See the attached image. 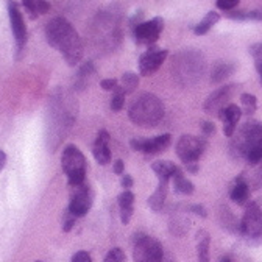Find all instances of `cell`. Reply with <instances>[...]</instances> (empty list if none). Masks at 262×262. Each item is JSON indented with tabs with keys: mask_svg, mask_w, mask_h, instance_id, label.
I'll return each mask as SVG.
<instances>
[{
	"mask_svg": "<svg viewBox=\"0 0 262 262\" xmlns=\"http://www.w3.org/2000/svg\"><path fill=\"white\" fill-rule=\"evenodd\" d=\"M77 119V100L64 91L52 95L47 122V148L55 151L69 135Z\"/></svg>",
	"mask_w": 262,
	"mask_h": 262,
	"instance_id": "1",
	"label": "cell"
},
{
	"mask_svg": "<svg viewBox=\"0 0 262 262\" xmlns=\"http://www.w3.org/2000/svg\"><path fill=\"white\" fill-rule=\"evenodd\" d=\"M46 39L50 47L61 52L69 66H77L83 58V42L74 25L66 17H55L46 25Z\"/></svg>",
	"mask_w": 262,
	"mask_h": 262,
	"instance_id": "2",
	"label": "cell"
},
{
	"mask_svg": "<svg viewBox=\"0 0 262 262\" xmlns=\"http://www.w3.org/2000/svg\"><path fill=\"white\" fill-rule=\"evenodd\" d=\"M170 71L181 86H193L205 75L206 59L199 50H181L172 58Z\"/></svg>",
	"mask_w": 262,
	"mask_h": 262,
	"instance_id": "3",
	"label": "cell"
},
{
	"mask_svg": "<svg viewBox=\"0 0 262 262\" xmlns=\"http://www.w3.org/2000/svg\"><path fill=\"white\" fill-rule=\"evenodd\" d=\"M128 116L135 125L153 128L164 119V105L155 94L142 92L131 102Z\"/></svg>",
	"mask_w": 262,
	"mask_h": 262,
	"instance_id": "4",
	"label": "cell"
},
{
	"mask_svg": "<svg viewBox=\"0 0 262 262\" xmlns=\"http://www.w3.org/2000/svg\"><path fill=\"white\" fill-rule=\"evenodd\" d=\"M61 167L71 187H77L86 181V159L75 145H68L62 150Z\"/></svg>",
	"mask_w": 262,
	"mask_h": 262,
	"instance_id": "5",
	"label": "cell"
},
{
	"mask_svg": "<svg viewBox=\"0 0 262 262\" xmlns=\"http://www.w3.org/2000/svg\"><path fill=\"white\" fill-rule=\"evenodd\" d=\"M262 139V123L257 120H248L231 141V153L239 158L245 156L247 151Z\"/></svg>",
	"mask_w": 262,
	"mask_h": 262,
	"instance_id": "6",
	"label": "cell"
},
{
	"mask_svg": "<svg viewBox=\"0 0 262 262\" xmlns=\"http://www.w3.org/2000/svg\"><path fill=\"white\" fill-rule=\"evenodd\" d=\"M133 257L135 262H162V245L155 237L139 234L135 241Z\"/></svg>",
	"mask_w": 262,
	"mask_h": 262,
	"instance_id": "7",
	"label": "cell"
},
{
	"mask_svg": "<svg viewBox=\"0 0 262 262\" xmlns=\"http://www.w3.org/2000/svg\"><path fill=\"white\" fill-rule=\"evenodd\" d=\"M205 150H206V141L203 138L184 135L177 142V155L184 164L196 162Z\"/></svg>",
	"mask_w": 262,
	"mask_h": 262,
	"instance_id": "8",
	"label": "cell"
},
{
	"mask_svg": "<svg viewBox=\"0 0 262 262\" xmlns=\"http://www.w3.org/2000/svg\"><path fill=\"white\" fill-rule=\"evenodd\" d=\"M164 30V19L162 17H153L151 20L141 22L133 28L135 41L139 46H155V42L159 39L161 33Z\"/></svg>",
	"mask_w": 262,
	"mask_h": 262,
	"instance_id": "9",
	"label": "cell"
},
{
	"mask_svg": "<svg viewBox=\"0 0 262 262\" xmlns=\"http://www.w3.org/2000/svg\"><path fill=\"white\" fill-rule=\"evenodd\" d=\"M239 86L237 84H225L222 88H219L217 91H214L205 102V113L211 114V116H219L220 111L223 108H226L228 102L231 100L233 95L237 92Z\"/></svg>",
	"mask_w": 262,
	"mask_h": 262,
	"instance_id": "10",
	"label": "cell"
},
{
	"mask_svg": "<svg viewBox=\"0 0 262 262\" xmlns=\"http://www.w3.org/2000/svg\"><path fill=\"white\" fill-rule=\"evenodd\" d=\"M167 55H169V50H166V49H159L156 46L148 47V50L145 53H142L141 58H139V72H141V75L142 77L153 75L162 66V62L166 61Z\"/></svg>",
	"mask_w": 262,
	"mask_h": 262,
	"instance_id": "11",
	"label": "cell"
},
{
	"mask_svg": "<svg viewBox=\"0 0 262 262\" xmlns=\"http://www.w3.org/2000/svg\"><path fill=\"white\" fill-rule=\"evenodd\" d=\"M8 16H10V25L13 30V35L17 44V49L22 50L28 39V30L22 16V11L19 10V5L14 0H8Z\"/></svg>",
	"mask_w": 262,
	"mask_h": 262,
	"instance_id": "12",
	"label": "cell"
},
{
	"mask_svg": "<svg viewBox=\"0 0 262 262\" xmlns=\"http://www.w3.org/2000/svg\"><path fill=\"white\" fill-rule=\"evenodd\" d=\"M92 190L89 184L84 181L83 184L75 187V192L71 196V205H69V212H72L75 217H83L89 212L92 206Z\"/></svg>",
	"mask_w": 262,
	"mask_h": 262,
	"instance_id": "13",
	"label": "cell"
},
{
	"mask_svg": "<svg viewBox=\"0 0 262 262\" xmlns=\"http://www.w3.org/2000/svg\"><path fill=\"white\" fill-rule=\"evenodd\" d=\"M242 233L250 237H259L262 234V211L256 203H250L241 222Z\"/></svg>",
	"mask_w": 262,
	"mask_h": 262,
	"instance_id": "14",
	"label": "cell"
},
{
	"mask_svg": "<svg viewBox=\"0 0 262 262\" xmlns=\"http://www.w3.org/2000/svg\"><path fill=\"white\" fill-rule=\"evenodd\" d=\"M241 116H242V110L237 105H234V103H229L226 108H223L220 111L219 117L223 122V133H225V136H228V138L234 136L237 123L241 120Z\"/></svg>",
	"mask_w": 262,
	"mask_h": 262,
	"instance_id": "15",
	"label": "cell"
},
{
	"mask_svg": "<svg viewBox=\"0 0 262 262\" xmlns=\"http://www.w3.org/2000/svg\"><path fill=\"white\" fill-rule=\"evenodd\" d=\"M110 142H111V136L106 129H100L98 131L97 141L94 144V158L98 164L102 166H106V164L111 162V148H110Z\"/></svg>",
	"mask_w": 262,
	"mask_h": 262,
	"instance_id": "16",
	"label": "cell"
},
{
	"mask_svg": "<svg viewBox=\"0 0 262 262\" xmlns=\"http://www.w3.org/2000/svg\"><path fill=\"white\" fill-rule=\"evenodd\" d=\"M234 71H236V64L231 61L220 59V61L214 62L212 71H211V83H214V84L223 83L225 80H228L234 74Z\"/></svg>",
	"mask_w": 262,
	"mask_h": 262,
	"instance_id": "17",
	"label": "cell"
},
{
	"mask_svg": "<svg viewBox=\"0 0 262 262\" xmlns=\"http://www.w3.org/2000/svg\"><path fill=\"white\" fill-rule=\"evenodd\" d=\"M133 205H135V193L131 190H125L119 195V208H120V220L123 225L129 223L133 215Z\"/></svg>",
	"mask_w": 262,
	"mask_h": 262,
	"instance_id": "18",
	"label": "cell"
},
{
	"mask_svg": "<svg viewBox=\"0 0 262 262\" xmlns=\"http://www.w3.org/2000/svg\"><path fill=\"white\" fill-rule=\"evenodd\" d=\"M169 181L170 180H159V184H158L156 190L148 199V206L156 212L162 209V205H164V202H166L167 190H169Z\"/></svg>",
	"mask_w": 262,
	"mask_h": 262,
	"instance_id": "19",
	"label": "cell"
},
{
	"mask_svg": "<svg viewBox=\"0 0 262 262\" xmlns=\"http://www.w3.org/2000/svg\"><path fill=\"white\" fill-rule=\"evenodd\" d=\"M170 144V135H161L153 139H144V147L142 151L147 155H156L164 151Z\"/></svg>",
	"mask_w": 262,
	"mask_h": 262,
	"instance_id": "20",
	"label": "cell"
},
{
	"mask_svg": "<svg viewBox=\"0 0 262 262\" xmlns=\"http://www.w3.org/2000/svg\"><path fill=\"white\" fill-rule=\"evenodd\" d=\"M155 175L158 177V180H172L173 173L177 172V166L170 161H156L151 166Z\"/></svg>",
	"mask_w": 262,
	"mask_h": 262,
	"instance_id": "21",
	"label": "cell"
},
{
	"mask_svg": "<svg viewBox=\"0 0 262 262\" xmlns=\"http://www.w3.org/2000/svg\"><path fill=\"white\" fill-rule=\"evenodd\" d=\"M209 245H211V236L206 231H199L196 236V256L200 262H209Z\"/></svg>",
	"mask_w": 262,
	"mask_h": 262,
	"instance_id": "22",
	"label": "cell"
},
{
	"mask_svg": "<svg viewBox=\"0 0 262 262\" xmlns=\"http://www.w3.org/2000/svg\"><path fill=\"white\" fill-rule=\"evenodd\" d=\"M219 20H220V14H219L217 11H209L199 24L195 25V28H193L195 35H196V36H203V35H206V33H208Z\"/></svg>",
	"mask_w": 262,
	"mask_h": 262,
	"instance_id": "23",
	"label": "cell"
},
{
	"mask_svg": "<svg viewBox=\"0 0 262 262\" xmlns=\"http://www.w3.org/2000/svg\"><path fill=\"white\" fill-rule=\"evenodd\" d=\"M94 75H95L94 64H92L91 61L84 62V64L81 66V69L78 71V74H77V78H75V88H77V89H80V91H81V89H84Z\"/></svg>",
	"mask_w": 262,
	"mask_h": 262,
	"instance_id": "24",
	"label": "cell"
},
{
	"mask_svg": "<svg viewBox=\"0 0 262 262\" xmlns=\"http://www.w3.org/2000/svg\"><path fill=\"white\" fill-rule=\"evenodd\" d=\"M228 19L233 20H262V8H256V10H239V11H229L226 13Z\"/></svg>",
	"mask_w": 262,
	"mask_h": 262,
	"instance_id": "25",
	"label": "cell"
},
{
	"mask_svg": "<svg viewBox=\"0 0 262 262\" xmlns=\"http://www.w3.org/2000/svg\"><path fill=\"white\" fill-rule=\"evenodd\" d=\"M172 181H173V187H175V192L178 193H183V195H189L193 192V184L183 175L181 169L178 167L177 172L173 173L172 177Z\"/></svg>",
	"mask_w": 262,
	"mask_h": 262,
	"instance_id": "26",
	"label": "cell"
},
{
	"mask_svg": "<svg viewBox=\"0 0 262 262\" xmlns=\"http://www.w3.org/2000/svg\"><path fill=\"white\" fill-rule=\"evenodd\" d=\"M248 195H250L248 184L242 178H239L236 181V184L233 186V189H231V200L236 202L237 205H244L248 200Z\"/></svg>",
	"mask_w": 262,
	"mask_h": 262,
	"instance_id": "27",
	"label": "cell"
},
{
	"mask_svg": "<svg viewBox=\"0 0 262 262\" xmlns=\"http://www.w3.org/2000/svg\"><path fill=\"white\" fill-rule=\"evenodd\" d=\"M120 86L122 89L125 91V94H131L138 89V84H139V77L135 74V72H125L120 78Z\"/></svg>",
	"mask_w": 262,
	"mask_h": 262,
	"instance_id": "28",
	"label": "cell"
},
{
	"mask_svg": "<svg viewBox=\"0 0 262 262\" xmlns=\"http://www.w3.org/2000/svg\"><path fill=\"white\" fill-rule=\"evenodd\" d=\"M125 91L122 89V86L119 84V88L114 91V94H113V98H111V110L114 111V113H119L122 108H123V105H125Z\"/></svg>",
	"mask_w": 262,
	"mask_h": 262,
	"instance_id": "29",
	"label": "cell"
},
{
	"mask_svg": "<svg viewBox=\"0 0 262 262\" xmlns=\"http://www.w3.org/2000/svg\"><path fill=\"white\" fill-rule=\"evenodd\" d=\"M245 158H247V161L250 162V164H259L260 161H262V139L259 141V142H256L248 151H247V155H245Z\"/></svg>",
	"mask_w": 262,
	"mask_h": 262,
	"instance_id": "30",
	"label": "cell"
},
{
	"mask_svg": "<svg viewBox=\"0 0 262 262\" xmlns=\"http://www.w3.org/2000/svg\"><path fill=\"white\" fill-rule=\"evenodd\" d=\"M241 102L245 108V114H253L256 111V105H257V100L253 94H242L241 95Z\"/></svg>",
	"mask_w": 262,
	"mask_h": 262,
	"instance_id": "31",
	"label": "cell"
},
{
	"mask_svg": "<svg viewBox=\"0 0 262 262\" xmlns=\"http://www.w3.org/2000/svg\"><path fill=\"white\" fill-rule=\"evenodd\" d=\"M103 262H126V257H125V253L120 250V248H113Z\"/></svg>",
	"mask_w": 262,
	"mask_h": 262,
	"instance_id": "32",
	"label": "cell"
},
{
	"mask_svg": "<svg viewBox=\"0 0 262 262\" xmlns=\"http://www.w3.org/2000/svg\"><path fill=\"white\" fill-rule=\"evenodd\" d=\"M239 4H241V0H217V8L229 13V11H233Z\"/></svg>",
	"mask_w": 262,
	"mask_h": 262,
	"instance_id": "33",
	"label": "cell"
},
{
	"mask_svg": "<svg viewBox=\"0 0 262 262\" xmlns=\"http://www.w3.org/2000/svg\"><path fill=\"white\" fill-rule=\"evenodd\" d=\"M22 5L25 7L27 13L30 14L31 19H36L39 14L36 11V0H22Z\"/></svg>",
	"mask_w": 262,
	"mask_h": 262,
	"instance_id": "34",
	"label": "cell"
},
{
	"mask_svg": "<svg viewBox=\"0 0 262 262\" xmlns=\"http://www.w3.org/2000/svg\"><path fill=\"white\" fill-rule=\"evenodd\" d=\"M75 220H77V217L72 214V212H66V215H64V222H62V229L66 233H69L71 229H72V226L75 225Z\"/></svg>",
	"mask_w": 262,
	"mask_h": 262,
	"instance_id": "35",
	"label": "cell"
},
{
	"mask_svg": "<svg viewBox=\"0 0 262 262\" xmlns=\"http://www.w3.org/2000/svg\"><path fill=\"white\" fill-rule=\"evenodd\" d=\"M100 86L105 91H116L119 88V81L116 78H105L100 81Z\"/></svg>",
	"mask_w": 262,
	"mask_h": 262,
	"instance_id": "36",
	"label": "cell"
},
{
	"mask_svg": "<svg viewBox=\"0 0 262 262\" xmlns=\"http://www.w3.org/2000/svg\"><path fill=\"white\" fill-rule=\"evenodd\" d=\"M72 262H92V257L88 251H77L72 256Z\"/></svg>",
	"mask_w": 262,
	"mask_h": 262,
	"instance_id": "37",
	"label": "cell"
},
{
	"mask_svg": "<svg viewBox=\"0 0 262 262\" xmlns=\"http://www.w3.org/2000/svg\"><path fill=\"white\" fill-rule=\"evenodd\" d=\"M49 10H50V4L47 2V0H36V11L39 16L46 14Z\"/></svg>",
	"mask_w": 262,
	"mask_h": 262,
	"instance_id": "38",
	"label": "cell"
},
{
	"mask_svg": "<svg viewBox=\"0 0 262 262\" xmlns=\"http://www.w3.org/2000/svg\"><path fill=\"white\" fill-rule=\"evenodd\" d=\"M202 131H203V135L209 136V135H212L214 131H215V125L212 122L205 120V122H202Z\"/></svg>",
	"mask_w": 262,
	"mask_h": 262,
	"instance_id": "39",
	"label": "cell"
},
{
	"mask_svg": "<svg viewBox=\"0 0 262 262\" xmlns=\"http://www.w3.org/2000/svg\"><path fill=\"white\" fill-rule=\"evenodd\" d=\"M113 170H114V173H116V175H122V173L125 172V164H123V161H122V159H116V161H114Z\"/></svg>",
	"mask_w": 262,
	"mask_h": 262,
	"instance_id": "40",
	"label": "cell"
},
{
	"mask_svg": "<svg viewBox=\"0 0 262 262\" xmlns=\"http://www.w3.org/2000/svg\"><path fill=\"white\" fill-rule=\"evenodd\" d=\"M190 211L196 215H202V217H206V211L202 205H192L190 206Z\"/></svg>",
	"mask_w": 262,
	"mask_h": 262,
	"instance_id": "41",
	"label": "cell"
},
{
	"mask_svg": "<svg viewBox=\"0 0 262 262\" xmlns=\"http://www.w3.org/2000/svg\"><path fill=\"white\" fill-rule=\"evenodd\" d=\"M131 147L136 151H142V147H144V139H133L131 141Z\"/></svg>",
	"mask_w": 262,
	"mask_h": 262,
	"instance_id": "42",
	"label": "cell"
},
{
	"mask_svg": "<svg viewBox=\"0 0 262 262\" xmlns=\"http://www.w3.org/2000/svg\"><path fill=\"white\" fill-rule=\"evenodd\" d=\"M122 186L128 190L131 186H133V178H131L129 175H125V177L122 178Z\"/></svg>",
	"mask_w": 262,
	"mask_h": 262,
	"instance_id": "43",
	"label": "cell"
},
{
	"mask_svg": "<svg viewBox=\"0 0 262 262\" xmlns=\"http://www.w3.org/2000/svg\"><path fill=\"white\" fill-rule=\"evenodd\" d=\"M186 167H187V172H190V173H196V172H199V164H196V162L186 164Z\"/></svg>",
	"mask_w": 262,
	"mask_h": 262,
	"instance_id": "44",
	"label": "cell"
},
{
	"mask_svg": "<svg viewBox=\"0 0 262 262\" xmlns=\"http://www.w3.org/2000/svg\"><path fill=\"white\" fill-rule=\"evenodd\" d=\"M5 164H7V155H5V151H2V150H0V172L4 170Z\"/></svg>",
	"mask_w": 262,
	"mask_h": 262,
	"instance_id": "45",
	"label": "cell"
},
{
	"mask_svg": "<svg viewBox=\"0 0 262 262\" xmlns=\"http://www.w3.org/2000/svg\"><path fill=\"white\" fill-rule=\"evenodd\" d=\"M222 262H231V260H229L228 257H223V259H222Z\"/></svg>",
	"mask_w": 262,
	"mask_h": 262,
	"instance_id": "46",
	"label": "cell"
},
{
	"mask_svg": "<svg viewBox=\"0 0 262 262\" xmlns=\"http://www.w3.org/2000/svg\"><path fill=\"white\" fill-rule=\"evenodd\" d=\"M260 75V83H262V74H259Z\"/></svg>",
	"mask_w": 262,
	"mask_h": 262,
	"instance_id": "47",
	"label": "cell"
}]
</instances>
